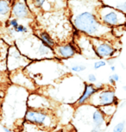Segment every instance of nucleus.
Here are the masks:
<instances>
[{"label": "nucleus", "mask_w": 126, "mask_h": 132, "mask_svg": "<svg viewBox=\"0 0 126 132\" xmlns=\"http://www.w3.org/2000/svg\"><path fill=\"white\" fill-rule=\"evenodd\" d=\"M73 23L78 29L86 32L90 36H96L101 32L102 26L96 21L95 17L88 12L78 15L73 20Z\"/></svg>", "instance_id": "obj_1"}, {"label": "nucleus", "mask_w": 126, "mask_h": 132, "mask_svg": "<svg viewBox=\"0 0 126 132\" xmlns=\"http://www.w3.org/2000/svg\"><path fill=\"white\" fill-rule=\"evenodd\" d=\"M92 98V97H91ZM92 103L95 106H105L116 104V96L113 91H101L100 93H95L93 95Z\"/></svg>", "instance_id": "obj_2"}, {"label": "nucleus", "mask_w": 126, "mask_h": 132, "mask_svg": "<svg viewBox=\"0 0 126 132\" xmlns=\"http://www.w3.org/2000/svg\"><path fill=\"white\" fill-rule=\"evenodd\" d=\"M25 119L30 123L38 124V125H44L48 120V114L41 111H28L25 115Z\"/></svg>", "instance_id": "obj_3"}, {"label": "nucleus", "mask_w": 126, "mask_h": 132, "mask_svg": "<svg viewBox=\"0 0 126 132\" xmlns=\"http://www.w3.org/2000/svg\"><path fill=\"white\" fill-rule=\"evenodd\" d=\"M95 51L98 56L101 58H106L112 55L114 53V48L107 43H100L97 46Z\"/></svg>", "instance_id": "obj_4"}, {"label": "nucleus", "mask_w": 126, "mask_h": 132, "mask_svg": "<svg viewBox=\"0 0 126 132\" xmlns=\"http://www.w3.org/2000/svg\"><path fill=\"white\" fill-rule=\"evenodd\" d=\"M98 90L95 88L94 85L93 84H86L85 85V91L82 94V96L78 99L77 103L78 104H84L85 102H86L89 98L92 97L95 93H97Z\"/></svg>", "instance_id": "obj_5"}, {"label": "nucleus", "mask_w": 126, "mask_h": 132, "mask_svg": "<svg viewBox=\"0 0 126 132\" xmlns=\"http://www.w3.org/2000/svg\"><path fill=\"white\" fill-rule=\"evenodd\" d=\"M13 13L17 17H26L29 15V11L24 3L18 2L13 7Z\"/></svg>", "instance_id": "obj_6"}, {"label": "nucleus", "mask_w": 126, "mask_h": 132, "mask_svg": "<svg viewBox=\"0 0 126 132\" xmlns=\"http://www.w3.org/2000/svg\"><path fill=\"white\" fill-rule=\"evenodd\" d=\"M57 50H58L59 54H60L61 57H63V58H69V57H72L76 52L75 48H73V46H72L71 44L59 47Z\"/></svg>", "instance_id": "obj_7"}, {"label": "nucleus", "mask_w": 126, "mask_h": 132, "mask_svg": "<svg viewBox=\"0 0 126 132\" xmlns=\"http://www.w3.org/2000/svg\"><path fill=\"white\" fill-rule=\"evenodd\" d=\"M103 20L105 23L112 24V25H117L118 23H121L119 15L115 11H110L109 13L103 16Z\"/></svg>", "instance_id": "obj_8"}, {"label": "nucleus", "mask_w": 126, "mask_h": 132, "mask_svg": "<svg viewBox=\"0 0 126 132\" xmlns=\"http://www.w3.org/2000/svg\"><path fill=\"white\" fill-rule=\"evenodd\" d=\"M93 122L94 125L101 126L105 123V116L103 112H101L100 110H96L93 114Z\"/></svg>", "instance_id": "obj_9"}, {"label": "nucleus", "mask_w": 126, "mask_h": 132, "mask_svg": "<svg viewBox=\"0 0 126 132\" xmlns=\"http://www.w3.org/2000/svg\"><path fill=\"white\" fill-rule=\"evenodd\" d=\"M10 11V3L6 0H0V16H4Z\"/></svg>", "instance_id": "obj_10"}, {"label": "nucleus", "mask_w": 126, "mask_h": 132, "mask_svg": "<svg viewBox=\"0 0 126 132\" xmlns=\"http://www.w3.org/2000/svg\"><path fill=\"white\" fill-rule=\"evenodd\" d=\"M41 38L43 41L45 45H48V47H53L54 45H55L53 40L51 39V37L49 36L46 32H43V33L41 34Z\"/></svg>", "instance_id": "obj_11"}, {"label": "nucleus", "mask_w": 126, "mask_h": 132, "mask_svg": "<svg viewBox=\"0 0 126 132\" xmlns=\"http://www.w3.org/2000/svg\"><path fill=\"white\" fill-rule=\"evenodd\" d=\"M99 110H100L101 112H104L108 116L112 115L115 111V105H112V104H110V105L101 106L99 108Z\"/></svg>", "instance_id": "obj_12"}, {"label": "nucleus", "mask_w": 126, "mask_h": 132, "mask_svg": "<svg viewBox=\"0 0 126 132\" xmlns=\"http://www.w3.org/2000/svg\"><path fill=\"white\" fill-rule=\"evenodd\" d=\"M124 125H125L124 121L121 122V123H118L117 125L115 126V128L113 129L112 132H123V129H124Z\"/></svg>", "instance_id": "obj_13"}, {"label": "nucleus", "mask_w": 126, "mask_h": 132, "mask_svg": "<svg viewBox=\"0 0 126 132\" xmlns=\"http://www.w3.org/2000/svg\"><path fill=\"white\" fill-rule=\"evenodd\" d=\"M49 50H50V48H49L47 45H45V44H41L40 46V48H39V53H40L41 55L48 54Z\"/></svg>", "instance_id": "obj_14"}, {"label": "nucleus", "mask_w": 126, "mask_h": 132, "mask_svg": "<svg viewBox=\"0 0 126 132\" xmlns=\"http://www.w3.org/2000/svg\"><path fill=\"white\" fill-rule=\"evenodd\" d=\"M86 66H83V65H75V66L72 67V71L73 72H82L84 70H86Z\"/></svg>", "instance_id": "obj_15"}, {"label": "nucleus", "mask_w": 126, "mask_h": 132, "mask_svg": "<svg viewBox=\"0 0 126 132\" xmlns=\"http://www.w3.org/2000/svg\"><path fill=\"white\" fill-rule=\"evenodd\" d=\"M106 65V62L104 61H97L95 62L94 65H93V68L94 69H99L100 68H103Z\"/></svg>", "instance_id": "obj_16"}, {"label": "nucleus", "mask_w": 126, "mask_h": 132, "mask_svg": "<svg viewBox=\"0 0 126 132\" xmlns=\"http://www.w3.org/2000/svg\"><path fill=\"white\" fill-rule=\"evenodd\" d=\"M88 80L93 84V83H95V82H96V80H97V78H96V76L94 75V74L90 73L88 75Z\"/></svg>", "instance_id": "obj_17"}, {"label": "nucleus", "mask_w": 126, "mask_h": 132, "mask_svg": "<svg viewBox=\"0 0 126 132\" xmlns=\"http://www.w3.org/2000/svg\"><path fill=\"white\" fill-rule=\"evenodd\" d=\"M15 30H16V32H25V31H27L25 27H23L22 25H17L16 28H15Z\"/></svg>", "instance_id": "obj_18"}, {"label": "nucleus", "mask_w": 126, "mask_h": 132, "mask_svg": "<svg viewBox=\"0 0 126 132\" xmlns=\"http://www.w3.org/2000/svg\"><path fill=\"white\" fill-rule=\"evenodd\" d=\"M101 127H102V126L94 125V127L93 128V129L91 130V132H103V129H102Z\"/></svg>", "instance_id": "obj_19"}, {"label": "nucleus", "mask_w": 126, "mask_h": 132, "mask_svg": "<svg viewBox=\"0 0 126 132\" xmlns=\"http://www.w3.org/2000/svg\"><path fill=\"white\" fill-rule=\"evenodd\" d=\"M111 77H112V79H113L114 82H117L119 80V76H118V74H117V73L112 74V75H111Z\"/></svg>", "instance_id": "obj_20"}, {"label": "nucleus", "mask_w": 126, "mask_h": 132, "mask_svg": "<svg viewBox=\"0 0 126 132\" xmlns=\"http://www.w3.org/2000/svg\"><path fill=\"white\" fill-rule=\"evenodd\" d=\"M45 0H36V5L37 7H41L43 4Z\"/></svg>", "instance_id": "obj_21"}, {"label": "nucleus", "mask_w": 126, "mask_h": 132, "mask_svg": "<svg viewBox=\"0 0 126 132\" xmlns=\"http://www.w3.org/2000/svg\"><path fill=\"white\" fill-rule=\"evenodd\" d=\"M10 24H11V26H13L14 28H16V27L18 25V23H17V22L16 21V20H11V21L10 22Z\"/></svg>", "instance_id": "obj_22"}, {"label": "nucleus", "mask_w": 126, "mask_h": 132, "mask_svg": "<svg viewBox=\"0 0 126 132\" xmlns=\"http://www.w3.org/2000/svg\"><path fill=\"white\" fill-rule=\"evenodd\" d=\"M109 82H110V83H111V84H112V85H113V84H114V83H115V82H114V81H113V79H112V77H111V76L109 77Z\"/></svg>", "instance_id": "obj_23"}, {"label": "nucleus", "mask_w": 126, "mask_h": 132, "mask_svg": "<svg viewBox=\"0 0 126 132\" xmlns=\"http://www.w3.org/2000/svg\"><path fill=\"white\" fill-rule=\"evenodd\" d=\"M4 131H5V132H12L11 130V129H7V128H5V127H4Z\"/></svg>", "instance_id": "obj_24"}, {"label": "nucleus", "mask_w": 126, "mask_h": 132, "mask_svg": "<svg viewBox=\"0 0 126 132\" xmlns=\"http://www.w3.org/2000/svg\"><path fill=\"white\" fill-rule=\"evenodd\" d=\"M111 69H112V71H115V67L114 66H111Z\"/></svg>", "instance_id": "obj_25"}, {"label": "nucleus", "mask_w": 126, "mask_h": 132, "mask_svg": "<svg viewBox=\"0 0 126 132\" xmlns=\"http://www.w3.org/2000/svg\"><path fill=\"white\" fill-rule=\"evenodd\" d=\"M70 132H75V131H70Z\"/></svg>", "instance_id": "obj_26"}]
</instances>
